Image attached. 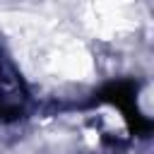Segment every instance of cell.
<instances>
[{"label":"cell","mask_w":154,"mask_h":154,"mask_svg":"<svg viewBox=\"0 0 154 154\" xmlns=\"http://www.w3.org/2000/svg\"><path fill=\"white\" fill-rule=\"evenodd\" d=\"M135 91H137L135 82H130V79H118V82L106 84V87L96 94L94 103H113V106L123 113V118H125L128 128H130L135 135L147 137V135H149V130H152V123H149V120L137 111Z\"/></svg>","instance_id":"1"},{"label":"cell","mask_w":154,"mask_h":154,"mask_svg":"<svg viewBox=\"0 0 154 154\" xmlns=\"http://www.w3.org/2000/svg\"><path fill=\"white\" fill-rule=\"evenodd\" d=\"M24 101L26 91L17 70L0 55V118H19V113L24 111Z\"/></svg>","instance_id":"2"}]
</instances>
